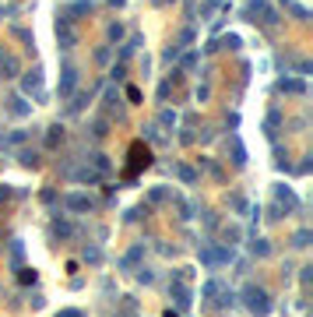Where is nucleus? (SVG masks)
Wrapping results in <instances>:
<instances>
[{"label": "nucleus", "instance_id": "obj_1", "mask_svg": "<svg viewBox=\"0 0 313 317\" xmlns=\"http://www.w3.org/2000/svg\"><path fill=\"white\" fill-rule=\"evenodd\" d=\"M247 307H250L253 314H260V317H264V314L271 310V303H267V293H264V289H257V286H250V289H247Z\"/></svg>", "mask_w": 313, "mask_h": 317}, {"label": "nucleus", "instance_id": "obj_2", "mask_svg": "<svg viewBox=\"0 0 313 317\" xmlns=\"http://www.w3.org/2000/svg\"><path fill=\"white\" fill-rule=\"evenodd\" d=\"M57 39H60L63 50H74V43H77V32L70 28V18H63V14H60V21H57Z\"/></svg>", "mask_w": 313, "mask_h": 317}, {"label": "nucleus", "instance_id": "obj_3", "mask_svg": "<svg viewBox=\"0 0 313 317\" xmlns=\"http://www.w3.org/2000/svg\"><path fill=\"white\" fill-rule=\"evenodd\" d=\"M21 92L25 95H39V99H43V71H28L25 78H21Z\"/></svg>", "mask_w": 313, "mask_h": 317}, {"label": "nucleus", "instance_id": "obj_4", "mask_svg": "<svg viewBox=\"0 0 313 317\" xmlns=\"http://www.w3.org/2000/svg\"><path fill=\"white\" fill-rule=\"evenodd\" d=\"M74 85H77V71L67 64V67H63V81H60V95H70V92H74Z\"/></svg>", "mask_w": 313, "mask_h": 317}, {"label": "nucleus", "instance_id": "obj_5", "mask_svg": "<svg viewBox=\"0 0 313 317\" xmlns=\"http://www.w3.org/2000/svg\"><path fill=\"white\" fill-rule=\"evenodd\" d=\"M67 208H74V212H88V208H92V197H85V194H70V197H67Z\"/></svg>", "mask_w": 313, "mask_h": 317}, {"label": "nucleus", "instance_id": "obj_6", "mask_svg": "<svg viewBox=\"0 0 313 317\" xmlns=\"http://www.w3.org/2000/svg\"><path fill=\"white\" fill-rule=\"evenodd\" d=\"M18 74V60L7 53V57H0V78H14Z\"/></svg>", "mask_w": 313, "mask_h": 317}, {"label": "nucleus", "instance_id": "obj_7", "mask_svg": "<svg viewBox=\"0 0 313 317\" xmlns=\"http://www.w3.org/2000/svg\"><path fill=\"white\" fill-rule=\"evenodd\" d=\"M92 11V0H81V4H70L67 11H63V18H74V14H88Z\"/></svg>", "mask_w": 313, "mask_h": 317}, {"label": "nucleus", "instance_id": "obj_8", "mask_svg": "<svg viewBox=\"0 0 313 317\" xmlns=\"http://www.w3.org/2000/svg\"><path fill=\"white\" fill-rule=\"evenodd\" d=\"M278 88H282V92H292V95H299V92H303V81H282Z\"/></svg>", "mask_w": 313, "mask_h": 317}, {"label": "nucleus", "instance_id": "obj_9", "mask_svg": "<svg viewBox=\"0 0 313 317\" xmlns=\"http://www.w3.org/2000/svg\"><path fill=\"white\" fill-rule=\"evenodd\" d=\"M11 32H14V39H21L25 46H35V39H32V35H28L25 28H11Z\"/></svg>", "mask_w": 313, "mask_h": 317}, {"label": "nucleus", "instance_id": "obj_10", "mask_svg": "<svg viewBox=\"0 0 313 317\" xmlns=\"http://www.w3.org/2000/svg\"><path fill=\"white\" fill-rule=\"evenodd\" d=\"M282 4H285V7H289V11H292L296 18H306V7H299L296 0H282Z\"/></svg>", "mask_w": 313, "mask_h": 317}, {"label": "nucleus", "instance_id": "obj_11", "mask_svg": "<svg viewBox=\"0 0 313 317\" xmlns=\"http://www.w3.org/2000/svg\"><path fill=\"white\" fill-rule=\"evenodd\" d=\"M11 113H14V116H25V113H28V106H25L21 99H11Z\"/></svg>", "mask_w": 313, "mask_h": 317}, {"label": "nucleus", "instance_id": "obj_12", "mask_svg": "<svg viewBox=\"0 0 313 317\" xmlns=\"http://www.w3.org/2000/svg\"><path fill=\"white\" fill-rule=\"evenodd\" d=\"M159 124H166V127H169V124H176V113H173V109H166V113L159 116Z\"/></svg>", "mask_w": 313, "mask_h": 317}, {"label": "nucleus", "instance_id": "obj_13", "mask_svg": "<svg viewBox=\"0 0 313 317\" xmlns=\"http://www.w3.org/2000/svg\"><path fill=\"white\" fill-rule=\"evenodd\" d=\"M176 296H180V307H187V303H190V293H187L183 286H176Z\"/></svg>", "mask_w": 313, "mask_h": 317}, {"label": "nucleus", "instance_id": "obj_14", "mask_svg": "<svg viewBox=\"0 0 313 317\" xmlns=\"http://www.w3.org/2000/svg\"><path fill=\"white\" fill-rule=\"evenodd\" d=\"M60 138H63V131H60V127H50V145H57Z\"/></svg>", "mask_w": 313, "mask_h": 317}, {"label": "nucleus", "instance_id": "obj_15", "mask_svg": "<svg viewBox=\"0 0 313 317\" xmlns=\"http://www.w3.org/2000/svg\"><path fill=\"white\" fill-rule=\"evenodd\" d=\"M176 173H180V176H183V180H187V183H193V173H190V169H187V166H176Z\"/></svg>", "mask_w": 313, "mask_h": 317}, {"label": "nucleus", "instance_id": "obj_16", "mask_svg": "<svg viewBox=\"0 0 313 317\" xmlns=\"http://www.w3.org/2000/svg\"><path fill=\"white\" fill-rule=\"evenodd\" d=\"M57 317H85V314H77V310H67V314H57Z\"/></svg>", "mask_w": 313, "mask_h": 317}, {"label": "nucleus", "instance_id": "obj_17", "mask_svg": "<svg viewBox=\"0 0 313 317\" xmlns=\"http://www.w3.org/2000/svg\"><path fill=\"white\" fill-rule=\"evenodd\" d=\"M155 4H159V7H166V4H169V0H155Z\"/></svg>", "mask_w": 313, "mask_h": 317}, {"label": "nucleus", "instance_id": "obj_18", "mask_svg": "<svg viewBox=\"0 0 313 317\" xmlns=\"http://www.w3.org/2000/svg\"><path fill=\"white\" fill-rule=\"evenodd\" d=\"M109 4H124V0H109Z\"/></svg>", "mask_w": 313, "mask_h": 317}]
</instances>
